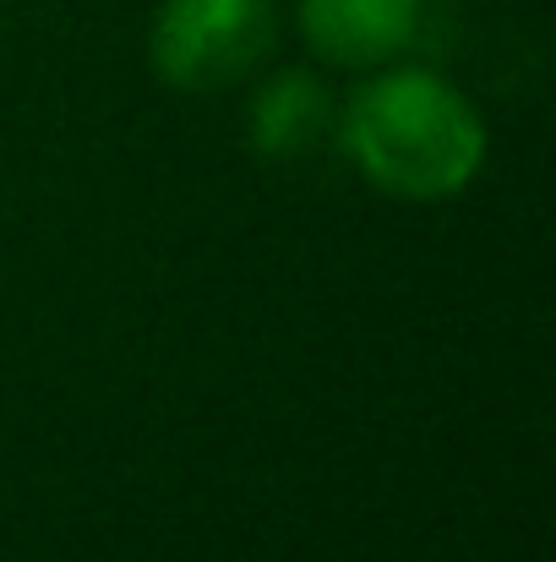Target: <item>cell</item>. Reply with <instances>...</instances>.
Instances as JSON below:
<instances>
[{
    "instance_id": "cell-4",
    "label": "cell",
    "mask_w": 556,
    "mask_h": 562,
    "mask_svg": "<svg viewBox=\"0 0 556 562\" xmlns=\"http://www.w3.org/2000/svg\"><path fill=\"white\" fill-rule=\"evenodd\" d=\"M328 93L317 77L306 71H284L273 77L262 93H257V110H251V143L268 154V159H290V154H306L322 132H328Z\"/></svg>"
},
{
    "instance_id": "cell-1",
    "label": "cell",
    "mask_w": 556,
    "mask_h": 562,
    "mask_svg": "<svg viewBox=\"0 0 556 562\" xmlns=\"http://www.w3.org/2000/svg\"><path fill=\"white\" fill-rule=\"evenodd\" d=\"M344 143L393 196H453L486 159V126L458 88L431 71H387L350 99Z\"/></svg>"
},
{
    "instance_id": "cell-2",
    "label": "cell",
    "mask_w": 556,
    "mask_h": 562,
    "mask_svg": "<svg viewBox=\"0 0 556 562\" xmlns=\"http://www.w3.org/2000/svg\"><path fill=\"white\" fill-rule=\"evenodd\" d=\"M273 49V0H164L154 16V71L213 93Z\"/></svg>"
},
{
    "instance_id": "cell-3",
    "label": "cell",
    "mask_w": 556,
    "mask_h": 562,
    "mask_svg": "<svg viewBox=\"0 0 556 562\" xmlns=\"http://www.w3.org/2000/svg\"><path fill=\"white\" fill-rule=\"evenodd\" d=\"M306 38L339 66H376L420 27V0H300Z\"/></svg>"
}]
</instances>
